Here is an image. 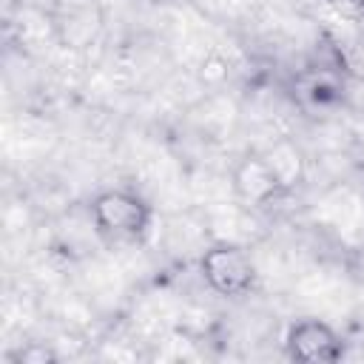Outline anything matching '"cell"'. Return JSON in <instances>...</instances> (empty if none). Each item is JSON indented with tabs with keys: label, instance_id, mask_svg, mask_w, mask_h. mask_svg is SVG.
<instances>
[{
	"label": "cell",
	"instance_id": "277c9868",
	"mask_svg": "<svg viewBox=\"0 0 364 364\" xmlns=\"http://www.w3.org/2000/svg\"><path fill=\"white\" fill-rule=\"evenodd\" d=\"M233 191L242 202L253 205V208H264L282 196H287L282 179L276 176L273 165L267 162L264 154H245L239 159V165L233 168Z\"/></svg>",
	"mask_w": 364,
	"mask_h": 364
},
{
	"label": "cell",
	"instance_id": "5b68a950",
	"mask_svg": "<svg viewBox=\"0 0 364 364\" xmlns=\"http://www.w3.org/2000/svg\"><path fill=\"white\" fill-rule=\"evenodd\" d=\"M264 156H267V162L273 165V171H276V176L282 179V185H284L287 193H293V191L304 182V176H307L304 151H301L293 139H279V142H273V145L264 151Z\"/></svg>",
	"mask_w": 364,
	"mask_h": 364
},
{
	"label": "cell",
	"instance_id": "8992f818",
	"mask_svg": "<svg viewBox=\"0 0 364 364\" xmlns=\"http://www.w3.org/2000/svg\"><path fill=\"white\" fill-rule=\"evenodd\" d=\"M338 85L321 71V74H310L307 77V82H304V88H301V94H304V100L310 102V105H327V102H333V100H338Z\"/></svg>",
	"mask_w": 364,
	"mask_h": 364
},
{
	"label": "cell",
	"instance_id": "3957f363",
	"mask_svg": "<svg viewBox=\"0 0 364 364\" xmlns=\"http://www.w3.org/2000/svg\"><path fill=\"white\" fill-rule=\"evenodd\" d=\"M284 353L290 361H301V364H333L344 355V338L324 318L304 316L287 327Z\"/></svg>",
	"mask_w": 364,
	"mask_h": 364
},
{
	"label": "cell",
	"instance_id": "6da1fadb",
	"mask_svg": "<svg viewBox=\"0 0 364 364\" xmlns=\"http://www.w3.org/2000/svg\"><path fill=\"white\" fill-rule=\"evenodd\" d=\"M88 213L94 230L114 245H131L145 239L154 222V208L142 193L131 188H102L100 193H94Z\"/></svg>",
	"mask_w": 364,
	"mask_h": 364
},
{
	"label": "cell",
	"instance_id": "7a4b0ae2",
	"mask_svg": "<svg viewBox=\"0 0 364 364\" xmlns=\"http://www.w3.org/2000/svg\"><path fill=\"white\" fill-rule=\"evenodd\" d=\"M199 276L222 299H242L256 287V264L250 253L233 242H213L199 256Z\"/></svg>",
	"mask_w": 364,
	"mask_h": 364
}]
</instances>
